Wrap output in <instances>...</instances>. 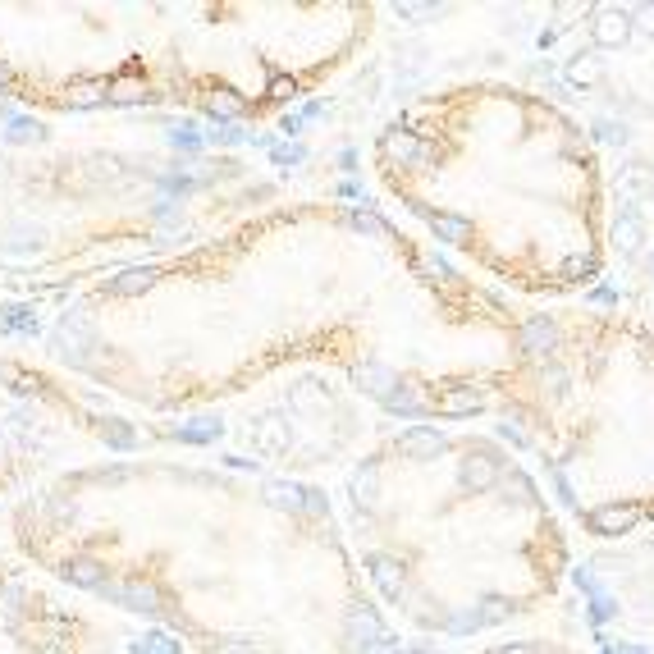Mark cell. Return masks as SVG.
Returning <instances> with one entry per match:
<instances>
[{
    "label": "cell",
    "mask_w": 654,
    "mask_h": 654,
    "mask_svg": "<svg viewBox=\"0 0 654 654\" xmlns=\"http://www.w3.org/2000/svg\"><path fill=\"white\" fill-rule=\"evenodd\" d=\"M0 654H119V632L97 604L0 558Z\"/></svg>",
    "instance_id": "ba28073f"
},
{
    "label": "cell",
    "mask_w": 654,
    "mask_h": 654,
    "mask_svg": "<svg viewBox=\"0 0 654 654\" xmlns=\"http://www.w3.org/2000/svg\"><path fill=\"white\" fill-rule=\"evenodd\" d=\"M19 563L188 654H398L334 499L138 453L60 467L5 513Z\"/></svg>",
    "instance_id": "7a4b0ae2"
},
{
    "label": "cell",
    "mask_w": 654,
    "mask_h": 654,
    "mask_svg": "<svg viewBox=\"0 0 654 654\" xmlns=\"http://www.w3.org/2000/svg\"><path fill=\"white\" fill-rule=\"evenodd\" d=\"M46 421L10 385H0V499H19L46 481Z\"/></svg>",
    "instance_id": "9c48e42d"
},
{
    "label": "cell",
    "mask_w": 654,
    "mask_h": 654,
    "mask_svg": "<svg viewBox=\"0 0 654 654\" xmlns=\"http://www.w3.org/2000/svg\"><path fill=\"white\" fill-rule=\"evenodd\" d=\"M490 421L568 531L627 540L654 526V330L641 316L536 307Z\"/></svg>",
    "instance_id": "8992f818"
},
{
    "label": "cell",
    "mask_w": 654,
    "mask_h": 654,
    "mask_svg": "<svg viewBox=\"0 0 654 654\" xmlns=\"http://www.w3.org/2000/svg\"><path fill=\"white\" fill-rule=\"evenodd\" d=\"M531 311L376 206L298 197L78 284L51 357L147 417L321 371L394 421L458 426L490 417Z\"/></svg>",
    "instance_id": "6da1fadb"
},
{
    "label": "cell",
    "mask_w": 654,
    "mask_h": 654,
    "mask_svg": "<svg viewBox=\"0 0 654 654\" xmlns=\"http://www.w3.org/2000/svg\"><path fill=\"white\" fill-rule=\"evenodd\" d=\"M334 513L371 600L421 641H481L558 600L572 536L494 430L394 421L344 467Z\"/></svg>",
    "instance_id": "277c9868"
},
{
    "label": "cell",
    "mask_w": 654,
    "mask_h": 654,
    "mask_svg": "<svg viewBox=\"0 0 654 654\" xmlns=\"http://www.w3.org/2000/svg\"><path fill=\"white\" fill-rule=\"evenodd\" d=\"M472 654H586L568 641H554V636H504V641H485Z\"/></svg>",
    "instance_id": "30bf717a"
},
{
    "label": "cell",
    "mask_w": 654,
    "mask_h": 654,
    "mask_svg": "<svg viewBox=\"0 0 654 654\" xmlns=\"http://www.w3.org/2000/svg\"><path fill=\"white\" fill-rule=\"evenodd\" d=\"M366 161L403 225L526 307L568 302L609 261V183L568 110L508 78H458L385 115Z\"/></svg>",
    "instance_id": "3957f363"
},
{
    "label": "cell",
    "mask_w": 654,
    "mask_h": 654,
    "mask_svg": "<svg viewBox=\"0 0 654 654\" xmlns=\"http://www.w3.org/2000/svg\"><path fill=\"white\" fill-rule=\"evenodd\" d=\"M380 10L353 0H5L0 101L37 115L183 110L270 124L353 65Z\"/></svg>",
    "instance_id": "5b68a950"
},
{
    "label": "cell",
    "mask_w": 654,
    "mask_h": 654,
    "mask_svg": "<svg viewBox=\"0 0 654 654\" xmlns=\"http://www.w3.org/2000/svg\"><path fill=\"white\" fill-rule=\"evenodd\" d=\"M5 197L42 220L87 266L106 275V261L138 243H156L165 229L170 174L161 161L106 156V151H42V156H0V279H42L37 247L23 234Z\"/></svg>",
    "instance_id": "52a82bcc"
}]
</instances>
